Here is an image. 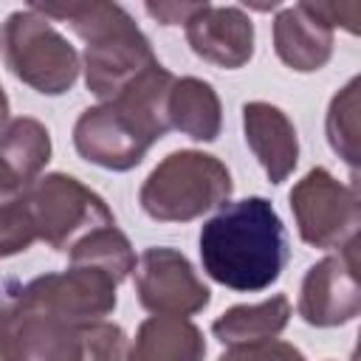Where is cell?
I'll use <instances>...</instances> for the list:
<instances>
[{
	"label": "cell",
	"mask_w": 361,
	"mask_h": 361,
	"mask_svg": "<svg viewBox=\"0 0 361 361\" xmlns=\"http://www.w3.org/2000/svg\"><path fill=\"white\" fill-rule=\"evenodd\" d=\"M175 76L158 62L135 76L118 96L87 107L73 124L76 152L102 169L127 172L144 161L149 147L166 135V102Z\"/></svg>",
	"instance_id": "cell-1"
},
{
	"label": "cell",
	"mask_w": 361,
	"mask_h": 361,
	"mask_svg": "<svg viewBox=\"0 0 361 361\" xmlns=\"http://www.w3.org/2000/svg\"><path fill=\"white\" fill-rule=\"evenodd\" d=\"M197 243L203 271L240 293L271 288L288 262L285 226L259 195L223 206L203 223Z\"/></svg>",
	"instance_id": "cell-2"
},
{
	"label": "cell",
	"mask_w": 361,
	"mask_h": 361,
	"mask_svg": "<svg viewBox=\"0 0 361 361\" xmlns=\"http://www.w3.org/2000/svg\"><path fill=\"white\" fill-rule=\"evenodd\" d=\"M28 8L68 23L85 39V85L102 102H110L135 76L158 65L149 39L118 3H31Z\"/></svg>",
	"instance_id": "cell-3"
},
{
	"label": "cell",
	"mask_w": 361,
	"mask_h": 361,
	"mask_svg": "<svg viewBox=\"0 0 361 361\" xmlns=\"http://www.w3.org/2000/svg\"><path fill=\"white\" fill-rule=\"evenodd\" d=\"M231 189V172L220 158L197 149H178L149 172L138 192V203L152 220L189 223L223 206Z\"/></svg>",
	"instance_id": "cell-4"
},
{
	"label": "cell",
	"mask_w": 361,
	"mask_h": 361,
	"mask_svg": "<svg viewBox=\"0 0 361 361\" xmlns=\"http://www.w3.org/2000/svg\"><path fill=\"white\" fill-rule=\"evenodd\" d=\"M127 333L113 322H59L14 313L0 361H127Z\"/></svg>",
	"instance_id": "cell-5"
},
{
	"label": "cell",
	"mask_w": 361,
	"mask_h": 361,
	"mask_svg": "<svg viewBox=\"0 0 361 361\" xmlns=\"http://www.w3.org/2000/svg\"><path fill=\"white\" fill-rule=\"evenodd\" d=\"M3 54L11 73L42 96H62L79 76L73 45L34 8L8 14L3 25Z\"/></svg>",
	"instance_id": "cell-6"
},
{
	"label": "cell",
	"mask_w": 361,
	"mask_h": 361,
	"mask_svg": "<svg viewBox=\"0 0 361 361\" xmlns=\"http://www.w3.org/2000/svg\"><path fill=\"white\" fill-rule=\"evenodd\" d=\"M118 282L93 265H71L59 274H42L14 293L11 310L59 322H104L116 310Z\"/></svg>",
	"instance_id": "cell-7"
},
{
	"label": "cell",
	"mask_w": 361,
	"mask_h": 361,
	"mask_svg": "<svg viewBox=\"0 0 361 361\" xmlns=\"http://www.w3.org/2000/svg\"><path fill=\"white\" fill-rule=\"evenodd\" d=\"M25 203L31 209L37 237L65 254L85 234L102 226H116V217L107 203L82 180L65 172L42 175L25 192Z\"/></svg>",
	"instance_id": "cell-8"
},
{
	"label": "cell",
	"mask_w": 361,
	"mask_h": 361,
	"mask_svg": "<svg viewBox=\"0 0 361 361\" xmlns=\"http://www.w3.org/2000/svg\"><path fill=\"white\" fill-rule=\"evenodd\" d=\"M299 237L313 248H344L361 223L358 186L341 183L324 166H313L288 195Z\"/></svg>",
	"instance_id": "cell-9"
},
{
	"label": "cell",
	"mask_w": 361,
	"mask_h": 361,
	"mask_svg": "<svg viewBox=\"0 0 361 361\" xmlns=\"http://www.w3.org/2000/svg\"><path fill=\"white\" fill-rule=\"evenodd\" d=\"M135 293L152 316H192L212 302V290L200 282L192 262L166 245L147 248L135 262Z\"/></svg>",
	"instance_id": "cell-10"
},
{
	"label": "cell",
	"mask_w": 361,
	"mask_h": 361,
	"mask_svg": "<svg viewBox=\"0 0 361 361\" xmlns=\"http://www.w3.org/2000/svg\"><path fill=\"white\" fill-rule=\"evenodd\" d=\"M296 310L313 327H338L358 316V240L307 268Z\"/></svg>",
	"instance_id": "cell-11"
},
{
	"label": "cell",
	"mask_w": 361,
	"mask_h": 361,
	"mask_svg": "<svg viewBox=\"0 0 361 361\" xmlns=\"http://www.w3.org/2000/svg\"><path fill=\"white\" fill-rule=\"evenodd\" d=\"M183 28L189 48L203 62L234 71L254 56V23L237 6L203 3Z\"/></svg>",
	"instance_id": "cell-12"
},
{
	"label": "cell",
	"mask_w": 361,
	"mask_h": 361,
	"mask_svg": "<svg viewBox=\"0 0 361 361\" xmlns=\"http://www.w3.org/2000/svg\"><path fill=\"white\" fill-rule=\"evenodd\" d=\"M51 161V135L42 121L20 116L0 133V203L23 197Z\"/></svg>",
	"instance_id": "cell-13"
},
{
	"label": "cell",
	"mask_w": 361,
	"mask_h": 361,
	"mask_svg": "<svg viewBox=\"0 0 361 361\" xmlns=\"http://www.w3.org/2000/svg\"><path fill=\"white\" fill-rule=\"evenodd\" d=\"M274 48L288 68L313 73L333 56V28L322 20L313 3H293L274 20Z\"/></svg>",
	"instance_id": "cell-14"
},
{
	"label": "cell",
	"mask_w": 361,
	"mask_h": 361,
	"mask_svg": "<svg viewBox=\"0 0 361 361\" xmlns=\"http://www.w3.org/2000/svg\"><path fill=\"white\" fill-rule=\"evenodd\" d=\"M243 130L268 180L282 183L299 164V138L288 113L271 102H248L243 104Z\"/></svg>",
	"instance_id": "cell-15"
},
{
	"label": "cell",
	"mask_w": 361,
	"mask_h": 361,
	"mask_svg": "<svg viewBox=\"0 0 361 361\" xmlns=\"http://www.w3.org/2000/svg\"><path fill=\"white\" fill-rule=\"evenodd\" d=\"M203 333L180 316H149L141 322L127 361H203Z\"/></svg>",
	"instance_id": "cell-16"
},
{
	"label": "cell",
	"mask_w": 361,
	"mask_h": 361,
	"mask_svg": "<svg viewBox=\"0 0 361 361\" xmlns=\"http://www.w3.org/2000/svg\"><path fill=\"white\" fill-rule=\"evenodd\" d=\"M169 127L180 130L195 141H214L223 127V110L214 87L197 76H183L172 82L166 102Z\"/></svg>",
	"instance_id": "cell-17"
},
{
	"label": "cell",
	"mask_w": 361,
	"mask_h": 361,
	"mask_svg": "<svg viewBox=\"0 0 361 361\" xmlns=\"http://www.w3.org/2000/svg\"><path fill=\"white\" fill-rule=\"evenodd\" d=\"M290 322V302L285 293H276L257 305H234L214 319L212 333L220 344H257L276 338Z\"/></svg>",
	"instance_id": "cell-18"
},
{
	"label": "cell",
	"mask_w": 361,
	"mask_h": 361,
	"mask_svg": "<svg viewBox=\"0 0 361 361\" xmlns=\"http://www.w3.org/2000/svg\"><path fill=\"white\" fill-rule=\"evenodd\" d=\"M71 265H93L107 271L116 282L127 279L135 271V251L130 240L116 228V226H102L90 234H85L71 251H68Z\"/></svg>",
	"instance_id": "cell-19"
},
{
	"label": "cell",
	"mask_w": 361,
	"mask_h": 361,
	"mask_svg": "<svg viewBox=\"0 0 361 361\" xmlns=\"http://www.w3.org/2000/svg\"><path fill=\"white\" fill-rule=\"evenodd\" d=\"M358 87H361V79L353 76L330 102V110H327V141L330 147L338 152V158H344L353 169L358 166L361 161V152H358V133H361V124H358Z\"/></svg>",
	"instance_id": "cell-20"
},
{
	"label": "cell",
	"mask_w": 361,
	"mask_h": 361,
	"mask_svg": "<svg viewBox=\"0 0 361 361\" xmlns=\"http://www.w3.org/2000/svg\"><path fill=\"white\" fill-rule=\"evenodd\" d=\"M34 240L39 237H37V226L25 203V195L11 203H0V259L31 248Z\"/></svg>",
	"instance_id": "cell-21"
},
{
	"label": "cell",
	"mask_w": 361,
	"mask_h": 361,
	"mask_svg": "<svg viewBox=\"0 0 361 361\" xmlns=\"http://www.w3.org/2000/svg\"><path fill=\"white\" fill-rule=\"evenodd\" d=\"M217 361H307L288 341H257V344H234Z\"/></svg>",
	"instance_id": "cell-22"
},
{
	"label": "cell",
	"mask_w": 361,
	"mask_h": 361,
	"mask_svg": "<svg viewBox=\"0 0 361 361\" xmlns=\"http://www.w3.org/2000/svg\"><path fill=\"white\" fill-rule=\"evenodd\" d=\"M203 3H147V14L161 25H186Z\"/></svg>",
	"instance_id": "cell-23"
},
{
	"label": "cell",
	"mask_w": 361,
	"mask_h": 361,
	"mask_svg": "<svg viewBox=\"0 0 361 361\" xmlns=\"http://www.w3.org/2000/svg\"><path fill=\"white\" fill-rule=\"evenodd\" d=\"M11 324H14V310L0 305V355H3V347L8 341V333H11Z\"/></svg>",
	"instance_id": "cell-24"
},
{
	"label": "cell",
	"mask_w": 361,
	"mask_h": 361,
	"mask_svg": "<svg viewBox=\"0 0 361 361\" xmlns=\"http://www.w3.org/2000/svg\"><path fill=\"white\" fill-rule=\"evenodd\" d=\"M6 124H8V99L3 93V87H0V133H3Z\"/></svg>",
	"instance_id": "cell-25"
}]
</instances>
